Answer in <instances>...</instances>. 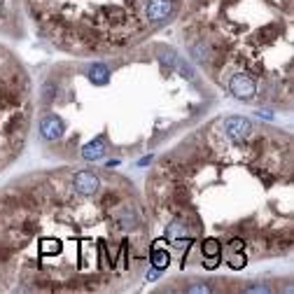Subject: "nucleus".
Returning a JSON list of instances; mask_svg holds the SVG:
<instances>
[{"label": "nucleus", "mask_w": 294, "mask_h": 294, "mask_svg": "<svg viewBox=\"0 0 294 294\" xmlns=\"http://www.w3.org/2000/svg\"><path fill=\"white\" fill-rule=\"evenodd\" d=\"M292 138L255 126L229 138L220 117L159 159L147 178V224L161 238L149 248L192 250L203 238L238 271L292 248Z\"/></svg>", "instance_id": "obj_1"}, {"label": "nucleus", "mask_w": 294, "mask_h": 294, "mask_svg": "<svg viewBox=\"0 0 294 294\" xmlns=\"http://www.w3.org/2000/svg\"><path fill=\"white\" fill-rule=\"evenodd\" d=\"M73 168L0 187V292H122L149 264V224L136 187L105 173L79 194Z\"/></svg>", "instance_id": "obj_2"}, {"label": "nucleus", "mask_w": 294, "mask_h": 294, "mask_svg": "<svg viewBox=\"0 0 294 294\" xmlns=\"http://www.w3.org/2000/svg\"><path fill=\"white\" fill-rule=\"evenodd\" d=\"M292 0H189L182 38L220 86L233 75L257 82V103L292 105Z\"/></svg>", "instance_id": "obj_3"}, {"label": "nucleus", "mask_w": 294, "mask_h": 294, "mask_svg": "<svg viewBox=\"0 0 294 294\" xmlns=\"http://www.w3.org/2000/svg\"><path fill=\"white\" fill-rule=\"evenodd\" d=\"M38 33L73 56H110L170 23L182 0H26Z\"/></svg>", "instance_id": "obj_4"}, {"label": "nucleus", "mask_w": 294, "mask_h": 294, "mask_svg": "<svg viewBox=\"0 0 294 294\" xmlns=\"http://www.w3.org/2000/svg\"><path fill=\"white\" fill-rule=\"evenodd\" d=\"M33 119L31 77L21 61L0 45V170L23 152Z\"/></svg>", "instance_id": "obj_5"}, {"label": "nucleus", "mask_w": 294, "mask_h": 294, "mask_svg": "<svg viewBox=\"0 0 294 294\" xmlns=\"http://www.w3.org/2000/svg\"><path fill=\"white\" fill-rule=\"evenodd\" d=\"M220 124H222V131L229 136V138H245L252 133L255 124L250 122L248 117H220Z\"/></svg>", "instance_id": "obj_6"}, {"label": "nucleus", "mask_w": 294, "mask_h": 294, "mask_svg": "<svg viewBox=\"0 0 294 294\" xmlns=\"http://www.w3.org/2000/svg\"><path fill=\"white\" fill-rule=\"evenodd\" d=\"M40 133L47 143H56L63 136V122L56 115H45L40 119Z\"/></svg>", "instance_id": "obj_7"}, {"label": "nucleus", "mask_w": 294, "mask_h": 294, "mask_svg": "<svg viewBox=\"0 0 294 294\" xmlns=\"http://www.w3.org/2000/svg\"><path fill=\"white\" fill-rule=\"evenodd\" d=\"M105 156V140L98 138V140H91L89 145L82 147V159L84 161H98Z\"/></svg>", "instance_id": "obj_8"}, {"label": "nucleus", "mask_w": 294, "mask_h": 294, "mask_svg": "<svg viewBox=\"0 0 294 294\" xmlns=\"http://www.w3.org/2000/svg\"><path fill=\"white\" fill-rule=\"evenodd\" d=\"M89 77H91V82H96V84H108L110 68L105 63H93L91 68H89Z\"/></svg>", "instance_id": "obj_9"}, {"label": "nucleus", "mask_w": 294, "mask_h": 294, "mask_svg": "<svg viewBox=\"0 0 294 294\" xmlns=\"http://www.w3.org/2000/svg\"><path fill=\"white\" fill-rule=\"evenodd\" d=\"M175 66H178V70H180V75H182V77H187V79H192V77H194V68H192V66H189L187 61L178 59V63H175Z\"/></svg>", "instance_id": "obj_10"}]
</instances>
